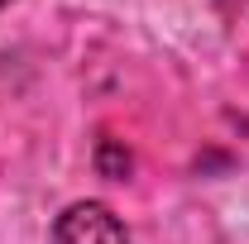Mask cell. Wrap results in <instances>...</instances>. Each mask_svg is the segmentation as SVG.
Segmentation results:
<instances>
[{
  "mask_svg": "<svg viewBox=\"0 0 249 244\" xmlns=\"http://www.w3.org/2000/svg\"><path fill=\"white\" fill-rule=\"evenodd\" d=\"M53 244H129L120 215L101 201H72L53 225Z\"/></svg>",
  "mask_w": 249,
  "mask_h": 244,
  "instance_id": "cell-1",
  "label": "cell"
},
{
  "mask_svg": "<svg viewBox=\"0 0 249 244\" xmlns=\"http://www.w3.org/2000/svg\"><path fill=\"white\" fill-rule=\"evenodd\" d=\"M96 168H101V177L124 182V177H129V149H124L120 139H101V144H96Z\"/></svg>",
  "mask_w": 249,
  "mask_h": 244,
  "instance_id": "cell-2",
  "label": "cell"
},
{
  "mask_svg": "<svg viewBox=\"0 0 249 244\" xmlns=\"http://www.w3.org/2000/svg\"><path fill=\"white\" fill-rule=\"evenodd\" d=\"M0 5H5V0H0Z\"/></svg>",
  "mask_w": 249,
  "mask_h": 244,
  "instance_id": "cell-3",
  "label": "cell"
}]
</instances>
